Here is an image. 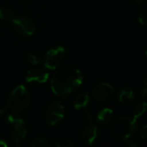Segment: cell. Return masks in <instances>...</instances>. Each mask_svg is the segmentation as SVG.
<instances>
[{
    "instance_id": "cell-1",
    "label": "cell",
    "mask_w": 147,
    "mask_h": 147,
    "mask_svg": "<svg viewBox=\"0 0 147 147\" xmlns=\"http://www.w3.org/2000/svg\"><path fill=\"white\" fill-rule=\"evenodd\" d=\"M83 79L84 77L80 70L72 66L62 67L52 77V91L60 97L68 96L82 84Z\"/></svg>"
},
{
    "instance_id": "cell-2",
    "label": "cell",
    "mask_w": 147,
    "mask_h": 147,
    "mask_svg": "<svg viewBox=\"0 0 147 147\" xmlns=\"http://www.w3.org/2000/svg\"><path fill=\"white\" fill-rule=\"evenodd\" d=\"M30 102V96L27 88L22 84L15 87L10 92L6 106V113H20L26 110Z\"/></svg>"
},
{
    "instance_id": "cell-3",
    "label": "cell",
    "mask_w": 147,
    "mask_h": 147,
    "mask_svg": "<svg viewBox=\"0 0 147 147\" xmlns=\"http://www.w3.org/2000/svg\"><path fill=\"white\" fill-rule=\"evenodd\" d=\"M137 128V120L131 116L117 118L111 127V133L117 140L126 141L134 134Z\"/></svg>"
},
{
    "instance_id": "cell-4",
    "label": "cell",
    "mask_w": 147,
    "mask_h": 147,
    "mask_svg": "<svg viewBox=\"0 0 147 147\" xmlns=\"http://www.w3.org/2000/svg\"><path fill=\"white\" fill-rule=\"evenodd\" d=\"M8 115V121L14 126L13 134H12V140L16 144L21 143L25 140L27 136V127L25 121L16 115V113L9 112Z\"/></svg>"
},
{
    "instance_id": "cell-5",
    "label": "cell",
    "mask_w": 147,
    "mask_h": 147,
    "mask_svg": "<svg viewBox=\"0 0 147 147\" xmlns=\"http://www.w3.org/2000/svg\"><path fill=\"white\" fill-rule=\"evenodd\" d=\"M65 57V48L64 47H56L47 51L44 59L45 67L48 70H56L63 63Z\"/></svg>"
},
{
    "instance_id": "cell-6",
    "label": "cell",
    "mask_w": 147,
    "mask_h": 147,
    "mask_svg": "<svg viewBox=\"0 0 147 147\" xmlns=\"http://www.w3.org/2000/svg\"><path fill=\"white\" fill-rule=\"evenodd\" d=\"M65 107L59 101H54L51 102L45 112L46 121L49 126H55L61 122L65 118Z\"/></svg>"
},
{
    "instance_id": "cell-7",
    "label": "cell",
    "mask_w": 147,
    "mask_h": 147,
    "mask_svg": "<svg viewBox=\"0 0 147 147\" xmlns=\"http://www.w3.org/2000/svg\"><path fill=\"white\" fill-rule=\"evenodd\" d=\"M13 28L16 33L22 36H31L35 32V25L34 22L24 16H18L12 19Z\"/></svg>"
},
{
    "instance_id": "cell-8",
    "label": "cell",
    "mask_w": 147,
    "mask_h": 147,
    "mask_svg": "<svg viewBox=\"0 0 147 147\" xmlns=\"http://www.w3.org/2000/svg\"><path fill=\"white\" fill-rule=\"evenodd\" d=\"M114 88L108 83H99L92 89V97L98 102H108L114 94Z\"/></svg>"
},
{
    "instance_id": "cell-9",
    "label": "cell",
    "mask_w": 147,
    "mask_h": 147,
    "mask_svg": "<svg viewBox=\"0 0 147 147\" xmlns=\"http://www.w3.org/2000/svg\"><path fill=\"white\" fill-rule=\"evenodd\" d=\"M49 78L48 71L40 66H35L30 70H28L25 75V80L28 83H39L43 84L46 83Z\"/></svg>"
},
{
    "instance_id": "cell-10",
    "label": "cell",
    "mask_w": 147,
    "mask_h": 147,
    "mask_svg": "<svg viewBox=\"0 0 147 147\" xmlns=\"http://www.w3.org/2000/svg\"><path fill=\"white\" fill-rule=\"evenodd\" d=\"M97 138V127L93 122H89V125L85 127L80 135L81 142L85 146H91L94 144Z\"/></svg>"
},
{
    "instance_id": "cell-11",
    "label": "cell",
    "mask_w": 147,
    "mask_h": 147,
    "mask_svg": "<svg viewBox=\"0 0 147 147\" xmlns=\"http://www.w3.org/2000/svg\"><path fill=\"white\" fill-rule=\"evenodd\" d=\"M135 97L134 90L130 87H125L121 89L118 93V102L121 104L131 103Z\"/></svg>"
},
{
    "instance_id": "cell-12",
    "label": "cell",
    "mask_w": 147,
    "mask_h": 147,
    "mask_svg": "<svg viewBox=\"0 0 147 147\" xmlns=\"http://www.w3.org/2000/svg\"><path fill=\"white\" fill-rule=\"evenodd\" d=\"M90 102V95L88 92H81L75 97L73 101V107L75 109H81L85 108Z\"/></svg>"
},
{
    "instance_id": "cell-13",
    "label": "cell",
    "mask_w": 147,
    "mask_h": 147,
    "mask_svg": "<svg viewBox=\"0 0 147 147\" xmlns=\"http://www.w3.org/2000/svg\"><path fill=\"white\" fill-rule=\"evenodd\" d=\"M113 115H114V111L111 109L104 108L98 112L97 116H96V120L101 124H108L111 121Z\"/></svg>"
},
{
    "instance_id": "cell-14",
    "label": "cell",
    "mask_w": 147,
    "mask_h": 147,
    "mask_svg": "<svg viewBox=\"0 0 147 147\" xmlns=\"http://www.w3.org/2000/svg\"><path fill=\"white\" fill-rule=\"evenodd\" d=\"M29 146L31 147H50L52 143L45 137H37L31 140Z\"/></svg>"
},
{
    "instance_id": "cell-15",
    "label": "cell",
    "mask_w": 147,
    "mask_h": 147,
    "mask_svg": "<svg viewBox=\"0 0 147 147\" xmlns=\"http://www.w3.org/2000/svg\"><path fill=\"white\" fill-rule=\"evenodd\" d=\"M14 12L13 10L6 6L0 8V19L3 21H12L14 18Z\"/></svg>"
},
{
    "instance_id": "cell-16",
    "label": "cell",
    "mask_w": 147,
    "mask_h": 147,
    "mask_svg": "<svg viewBox=\"0 0 147 147\" xmlns=\"http://www.w3.org/2000/svg\"><path fill=\"white\" fill-rule=\"evenodd\" d=\"M147 109V104L146 102H142L140 104H138L134 109V118L138 120L140 117H141L146 111Z\"/></svg>"
},
{
    "instance_id": "cell-17",
    "label": "cell",
    "mask_w": 147,
    "mask_h": 147,
    "mask_svg": "<svg viewBox=\"0 0 147 147\" xmlns=\"http://www.w3.org/2000/svg\"><path fill=\"white\" fill-rule=\"evenodd\" d=\"M56 147H74L75 144L72 140H68V139H60L59 140L56 144H55Z\"/></svg>"
},
{
    "instance_id": "cell-18",
    "label": "cell",
    "mask_w": 147,
    "mask_h": 147,
    "mask_svg": "<svg viewBox=\"0 0 147 147\" xmlns=\"http://www.w3.org/2000/svg\"><path fill=\"white\" fill-rule=\"evenodd\" d=\"M26 58H27V60H28L31 65H39L40 62V58L37 57V56L34 55V54H32V53L27 54Z\"/></svg>"
},
{
    "instance_id": "cell-19",
    "label": "cell",
    "mask_w": 147,
    "mask_h": 147,
    "mask_svg": "<svg viewBox=\"0 0 147 147\" xmlns=\"http://www.w3.org/2000/svg\"><path fill=\"white\" fill-rule=\"evenodd\" d=\"M138 21L140 25H142V26L146 25V9H143L140 13V15L138 16Z\"/></svg>"
},
{
    "instance_id": "cell-20",
    "label": "cell",
    "mask_w": 147,
    "mask_h": 147,
    "mask_svg": "<svg viewBox=\"0 0 147 147\" xmlns=\"http://www.w3.org/2000/svg\"><path fill=\"white\" fill-rule=\"evenodd\" d=\"M140 137L143 139V140H145V139H146L147 137V126L146 125H144L141 128H140Z\"/></svg>"
},
{
    "instance_id": "cell-21",
    "label": "cell",
    "mask_w": 147,
    "mask_h": 147,
    "mask_svg": "<svg viewBox=\"0 0 147 147\" xmlns=\"http://www.w3.org/2000/svg\"><path fill=\"white\" fill-rule=\"evenodd\" d=\"M147 95V78H145L144 79V87L142 89V96L145 98Z\"/></svg>"
},
{
    "instance_id": "cell-22",
    "label": "cell",
    "mask_w": 147,
    "mask_h": 147,
    "mask_svg": "<svg viewBox=\"0 0 147 147\" xmlns=\"http://www.w3.org/2000/svg\"><path fill=\"white\" fill-rule=\"evenodd\" d=\"M127 141V144L129 146L131 147H137L138 146H137V144H135V142H134L133 140H130L129 139L127 140H126Z\"/></svg>"
},
{
    "instance_id": "cell-23",
    "label": "cell",
    "mask_w": 147,
    "mask_h": 147,
    "mask_svg": "<svg viewBox=\"0 0 147 147\" xmlns=\"http://www.w3.org/2000/svg\"><path fill=\"white\" fill-rule=\"evenodd\" d=\"M7 146V143L5 142V140H0V147H6Z\"/></svg>"
},
{
    "instance_id": "cell-24",
    "label": "cell",
    "mask_w": 147,
    "mask_h": 147,
    "mask_svg": "<svg viewBox=\"0 0 147 147\" xmlns=\"http://www.w3.org/2000/svg\"><path fill=\"white\" fill-rule=\"evenodd\" d=\"M134 1H135L138 4H140V5L142 4V3H144V0H134Z\"/></svg>"
}]
</instances>
